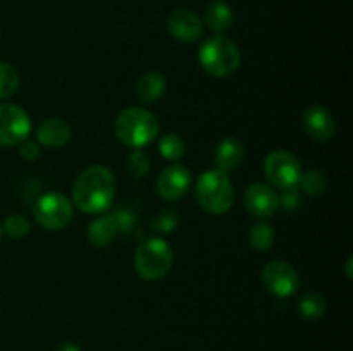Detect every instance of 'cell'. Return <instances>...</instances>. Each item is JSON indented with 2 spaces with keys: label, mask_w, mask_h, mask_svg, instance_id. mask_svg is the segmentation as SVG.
Returning <instances> with one entry per match:
<instances>
[{
  "label": "cell",
  "mask_w": 353,
  "mask_h": 351,
  "mask_svg": "<svg viewBox=\"0 0 353 351\" xmlns=\"http://www.w3.org/2000/svg\"><path fill=\"white\" fill-rule=\"evenodd\" d=\"M116 198V178L105 165H92L72 184V205L90 215H100Z\"/></svg>",
  "instance_id": "6da1fadb"
},
{
  "label": "cell",
  "mask_w": 353,
  "mask_h": 351,
  "mask_svg": "<svg viewBox=\"0 0 353 351\" xmlns=\"http://www.w3.org/2000/svg\"><path fill=\"white\" fill-rule=\"evenodd\" d=\"M114 133L123 145L140 150L159 136V120L150 110L128 107L116 117Z\"/></svg>",
  "instance_id": "7a4b0ae2"
},
{
  "label": "cell",
  "mask_w": 353,
  "mask_h": 351,
  "mask_svg": "<svg viewBox=\"0 0 353 351\" xmlns=\"http://www.w3.org/2000/svg\"><path fill=\"white\" fill-rule=\"evenodd\" d=\"M199 205L212 215H223L233 206L234 189L233 182L226 172L219 169H210L203 172L195 186Z\"/></svg>",
  "instance_id": "3957f363"
},
{
  "label": "cell",
  "mask_w": 353,
  "mask_h": 351,
  "mask_svg": "<svg viewBox=\"0 0 353 351\" xmlns=\"http://www.w3.org/2000/svg\"><path fill=\"white\" fill-rule=\"evenodd\" d=\"M199 62L207 74L214 78H228L238 69L241 55L234 41L216 34L207 38L199 48Z\"/></svg>",
  "instance_id": "277c9868"
},
{
  "label": "cell",
  "mask_w": 353,
  "mask_h": 351,
  "mask_svg": "<svg viewBox=\"0 0 353 351\" xmlns=\"http://www.w3.org/2000/svg\"><path fill=\"white\" fill-rule=\"evenodd\" d=\"M134 270L145 281L165 277L174 264V253L162 237H148L134 251Z\"/></svg>",
  "instance_id": "5b68a950"
},
{
  "label": "cell",
  "mask_w": 353,
  "mask_h": 351,
  "mask_svg": "<svg viewBox=\"0 0 353 351\" xmlns=\"http://www.w3.org/2000/svg\"><path fill=\"white\" fill-rule=\"evenodd\" d=\"M37 222L47 231H61L69 226L74 215V205L62 193H47L33 206Z\"/></svg>",
  "instance_id": "8992f818"
},
{
  "label": "cell",
  "mask_w": 353,
  "mask_h": 351,
  "mask_svg": "<svg viewBox=\"0 0 353 351\" xmlns=\"http://www.w3.org/2000/svg\"><path fill=\"white\" fill-rule=\"evenodd\" d=\"M264 174L271 186L285 191V189L299 188L303 172L300 160L295 155L286 150H276L265 157Z\"/></svg>",
  "instance_id": "52a82bcc"
},
{
  "label": "cell",
  "mask_w": 353,
  "mask_h": 351,
  "mask_svg": "<svg viewBox=\"0 0 353 351\" xmlns=\"http://www.w3.org/2000/svg\"><path fill=\"white\" fill-rule=\"evenodd\" d=\"M31 119L26 110L14 103L0 105V147H17L28 140Z\"/></svg>",
  "instance_id": "ba28073f"
},
{
  "label": "cell",
  "mask_w": 353,
  "mask_h": 351,
  "mask_svg": "<svg viewBox=\"0 0 353 351\" xmlns=\"http://www.w3.org/2000/svg\"><path fill=\"white\" fill-rule=\"evenodd\" d=\"M262 282L265 289L278 298H290L300 286L299 274L290 264L281 260L269 262L262 270Z\"/></svg>",
  "instance_id": "9c48e42d"
},
{
  "label": "cell",
  "mask_w": 353,
  "mask_h": 351,
  "mask_svg": "<svg viewBox=\"0 0 353 351\" xmlns=\"http://www.w3.org/2000/svg\"><path fill=\"white\" fill-rule=\"evenodd\" d=\"M190 184H192V172L185 165L172 164L159 174L157 181H155V189L161 198L174 202L188 193Z\"/></svg>",
  "instance_id": "30bf717a"
},
{
  "label": "cell",
  "mask_w": 353,
  "mask_h": 351,
  "mask_svg": "<svg viewBox=\"0 0 353 351\" xmlns=\"http://www.w3.org/2000/svg\"><path fill=\"white\" fill-rule=\"evenodd\" d=\"M245 206L252 217L259 220H268L278 212L279 195L272 189V186L255 182L245 193Z\"/></svg>",
  "instance_id": "8fae6325"
},
{
  "label": "cell",
  "mask_w": 353,
  "mask_h": 351,
  "mask_svg": "<svg viewBox=\"0 0 353 351\" xmlns=\"http://www.w3.org/2000/svg\"><path fill=\"white\" fill-rule=\"evenodd\" d=\"M168 30L172 38L183 43H195L202 38L203 26L195 12L186 9H178L169 16Z\"/></svg>",
  "instance_id": "7c38bea8"
},
{
  "label": "cell",
  "mask_w": 353,
  "mask_h": 351,
  "mask_svg": "<svg viewBox=\"0 0 353 351\" xmlns=\"http://www.w3.org/2000/svg\"><path fill=\"white\" fill-rule=\"evenodd\" d=\"M303 129L312 140L327 141L333 138L336 124L326 107L312 105L310 109H307L305 116H303Z\"/></svg>",
  "instance_id": "4fadbf2b"
},
{
  "label": "cell",
  "mask_w": 353,
  "mask_h": 351,
  "mask_svg": "<svg viewBox=\"0 0 353 351\" xmlns=\"http://www.w3.org/2000/svg\"><path fill=\"white\" fill-rule=\"evenodd\" d=\"M71 127L65 120L50 117L37 127V141L47 148H62L71 140Z\"/></svg>",
  "instance_id": "5bb4252c"
},
{
  "label": "cell",
  "mask_w": 353,
  "mask_h": 351,
  "mask_svg": "<svg viewBox=\"0 0 353 351\" xmlns=\"http://www.w3.org/2000/svg\"><path fill=\"white\" fill-rule=\"evenodd\" d=\"M165 93V78L157 71L145 72L134 83V95L140 102L152 103L162 98Z\"/></svg>",
  "instance_id": "9a60e30c"
},
{
  "label": "cell",
  "mask_w": 353,
  "mask_h": 351,
  "mask_svg": "<svg viewBox=\"0 0 353 351\" xmlns=\"http://www.w3.org/2000/svg\"><path fill=\"white\" fill-rule=\"evenodd\" d=\"M245 157V148L240 140L233 136H226L219 141L216 148V165L219 171L228 172L241 164Z\"/></svg>",
  "instance_id": "2e32d148"
},
{
  "label": "cell",
  "mask_w": 353,
  "mask_h": 351,
  "mask_svg": "<svg viewBox=\"0 0 353 351\" xmlns=\"http://www.w3.org/2000/svg\"><path fill=\"white\" fill-rule=\"evenodd\" d=\"M86 234H88V241L93 246L105 248L116 240L117 234H119V229H117L114 215L109 213V215H102L93 220L88 226V233Z\"/></svg>",
  "instance_id": "e0dca14e"
},
{
  "label": "cell",
  "mask_w": 353,
  "mask_h": 351,
  "mask_svg": "<svg viewBox=\"0 0 353 351\" xmlns=\"http://www.w3.org/2000/svg\"><path fill=\"white\" fill-rule=\"evenodd\" d=\"M205 23L214 33H224L233 24V10L224 2H212L207 7Z\"/></svg>",
  "instance_id": "ac0fdd59"
},
{
  "label": "cell",
  "mask_w": 353,
  "mask_h": 351,
  "mask_svg": "<svg viewBox=\"0 0 353 351\" xmlns=\"http://www.w3.org/2000/svg\"><path fill=\"white\" fill-rule=\"evenodd\" d=\"M326 299H324L323 295H319V292H309V295L302 296L299 301V305H296V308H299L300 315L305 317V319H310V320H316V319H321V317L326 313Z\"/></svg>",
  "instance_id": "d6986e66"
},
{
  "label": "cell",
  "mask_w": 353,
  "mask_h": 351,
  "mask_svg": "<svg viewBox=\"0 0 353 351\" xmlns=\"http://www.w3.org/2000/svg\"><path fill=\"white\" fill-rule=\"evenodd\" d=\"M159 151L168 160H181L186 151L185 141L176 133H168L159 140Z\"/></svg>",
  "instance_id": "ffe728a7"
},
{
  "label": "cell",
  "mask_w": 353,
  "mask_h": 351,
  "mask_svg": "<svg viewBox=\"0 0 353 351\" xmlns=\"http://www.w3.org/2000/svg\"><path fill=\"white\" fill-rule=\"evenodd\" d=\"M248 240H250V244L254 250L268 251L274 244V229L265 222L255 224L250 229Z\"/></svg>",
  "instance_id": "44dd1931"
},
{
  "label": "cell",
  "mask_w": 353,
  "mask_h": 351,
  "mask_svg": "<svg viewBox=\"0 0 353 351\" xmlns=\"http://www.w3.org/2000/svg\"><path fill=\"white\" fill-rule=\"evenodd\" d=\"M19 88V74L7 62H0V100L12 96Z\"/></svg>",
  "instance_id": "7402d4cb"
},
{
  "label": "cell",
  "mask_w": 353,
  "mask_h": 351,
  "mask_svg": "<svg viewBox=\"0 0 353 351\" xmlns=\"http://www.w3.org/2000/svg\"><path fill=\"white\" fill-rule=\"evenodd\" d=\"M179 215L174 210H162L152 219L150 227L157 234H171L178 229Z\"/></svg>",
  "instance_id": "603a6c76"
},
{
  "label": "cell",
  "mask_w": 353,
  "mask_h": 351,
  "mask_svg": "<svg viewBox=\"0 0 353 351\" xmlns=\"http://www.w3.org/2000/svg\"><path fill=\"white\" fill-rule=\"evenodd\" d=\"M299 188L309 195H321L327 188V178L321 171H307L302 174L299 182Z\"/></svg>",
  "instance_id": "cb8c5ba5"
},
{
  "label": "cell",
  "mask_w": 353,
  "mask_h": 351,
  "mask_svg": "<svg viewBox=\"0 0 353 351\" xmlns=\"http://www.w3.org/2000/svg\"><path fill=\"white\" fill-rule=\"evenodd\" d=\"M28 233H30V222L21 213H12V215H9L3 220L2 234H6V236L12 237V240H21Z\"/></svg>",
  "instance_id": "d4e9b609"
},
{
  "label": "cell",
  "mask_w": 353,
  "mask_h": 351,
  "mask_svg": "<svg viewBox=\"0 0 353 351\" xmlns=\"http://www.w3.org/2000/svg\"><path fill=\"white\" fill-rule=\"evenodd\" d=\"M150 169V160L141 150H133L126 158V171L133 178H143Z\"/></svg>",
  "instance_id": "484cf974"
},
{
  "label": "cell",
  "mask_w": 353,
  "mask_h": 351,
  "mask_svg": "<svg viewBox=\"0 0 353 351\" xmlns=\"http://www.w3.org/2000/svg\"><path fill=\"white\" fill-rule=\"evenodd\" d=\"M112 215L116 219L119 234H130L137 227V213L131 209H128V206L117 209L116 212H112Z\"/></svg>",
  "instance_id": "4316f807"
},
{
  "label": "cell",
  "mask_w": 353,
  "mask_h": 351,
  "mask_svg": "<svg viewBox=\"0 0 353 351\" xmlns=\"http://www.w3.org/2000/svg\"><path fill=\"white\" fill-rule=\"evenodd\" d=\"M302 203V193H300V188H292L285 189L283 195L279 196V206L286 210H293Z\"/></svg>",
  "instance_id": "83f0119b"
},
{
  "label": "cell",
  "mask_w": 353,
  "mask_h": 351,
  "mask_svg": "<svg viewBox=\"0 0 353 351\" xmlns=\"http://www.w3.org/2000/svg\"><path fill=\"white\" fill-rule=\"evenodd\" d=\"M19 153L21 157L26 158V160H37L40 157V143L38 141L24 140L23 143L19 145Z\"/></svg>",
  "instance_id": "f1b7e54d"
},
{
  "label": "cell",
  "mask_w": 353,
  "mask_h": 351,
  "mask_svg": "<svg viewBox=\"0 0 353 351\" xmlns=\"http://www.w3.org/2000/svg\"><path fill=\"white\" fill-rule=\"evenodd\" d=\"M57 351H83L78 344H72V343H64L57 348Z\"/></svg>",
  "instance_id": "f546056e"
},
{
  "label": "cell",
  "mask_w": 353,
  "mask_h": 351,
  "mask_svg": "<svg viewBox=\"0 0 353 351\" xmlns=\"http://www.w3.org/2000/svg\"><path fill=\"white\" fill-rule=\"evenodd\" d=\"M350 265H352V258H348V265H347V275L352 277V272H350Z\"/></svg>",
  "instance_id": "4dcf8cb0"
},
{
  "label": "cell",
  "mask_w": 353,
  "mask_h": 351,
  "mask_svg": "<svg viewBox=\"0 0 353 351\" xmlns=\"http://www.w3.org/2000/svg\"><path fill=\"white\" fill-rule=\"evenodd\" d=\"M0 240H2V224H0Z\"/></svg>",
  "instance_id": "1f68e13d"
}]
</instances>
